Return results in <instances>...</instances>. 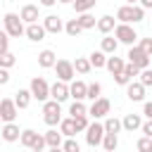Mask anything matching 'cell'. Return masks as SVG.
Listing matches in <instances>:
<instances>
[{
    "label": "cell",
    "instance_id": "cell-51",
    "mask_svg": "<svg viewBox=\"0 0 152 152\" xmlns=\"http://www.w3.org/2000/svg\"><path fill=\"white\" fill-rule=\"evenodd\" d=\"M59 2H64V5H69V2H71V5H74L76 0H59Z\"/></svg>",
    "mask_w": 152,
    "mask_h": 152
},
{
    "label": "cell",
    "instance_id": "cell-11",
    "mask_svg": "<svg viewBox=\"0 0 152 152\" xmlns=\"http://www.w3.org/2000/svg\"><path fill=\"white\" fill-rule=\"evenodd\" d=\"M17 112H19V107H17V102H14V100L5 97V100L0 102V119H2L5 124H14Z\"/></svg>",
    "mask_w": 152,
    "mask_h": 152
},
{
    "label": "cell",
    "instance_id": "cell-39",
    "mask_svg": "<svg viewBox=\"0 0 152 152\" xmlns=\"http://www.w3.org/2000/svg\"><path fill=\"white\" fill-rule=\"evenodd\" d=\"M62 150H64V152H81V145H78L74 138H66L64 145H62Z\"/></svg>",
    "mask_w": 152,
    "mask_h": 152
},
{
    "label": "cell",
    "instance_id": "cell-8",
    "mask_svg": "<svg viewBox=\"0 0 152 152\" xmlns=\"http://www.w3.org/2000/svg\"><path fill=\"white\" fill-rule=\"evenodd\" d=\"M126 57H128V62L135 64L140 71H142V69H150V55H145V52L140 50V45H133V48L128 50Z\"/></svg>",
    "mask_w": 152,
    "mask_h": 152
},
{
    "label": "cell",
    "instance_id": "cell-35",
    "mask_svg": "<svg viewBox=\"0 0 152 152\" xmlns=\"http://www.w3.org/2000/svg\"><path fill=\"white\" fill-rule=\"evenodd\" d=\"M100 93H102V86H100L97 81H95V83H88V100H93V102L100 100V97H102Z\"/></svg>",
    "mask_w": 152,
    "mask_h": 152
},
{
    "label": "cell",
    "instance_id": "cell-33",
    "mask_svg": "<svg viewBox=\"0 0 152 152\" xmlns=\"http://www.w3.org/2000/svg\"><path fill=\"white\" fill-rule=\"evenodd\" d=\"M74 69H76L78 74H90L93 64H90V59H86V57H76V62H74Z\"/></svg>",
    "mask_w": 152,
    "mask_h": 152
},
{
    "label": "cell",
    "instance_id": "cell-26",
    "mask_svg": "<svg viewBox=\"0 0 152 152\" xmlns=\"http://www.w3.org/2000/svg\"><path fill=\"white\" fill-rule=\"evenodd\" d=\"M116 48H119V40H116V38H112V36H104V38H102L100 50H102L104 55H114V52H116Z\"/></svg>",
    "mask_w": 152,
    "mask_h": 152
},
{
    "label": "cell",
    "instance_id": "cell-10",
    "mask_svg": "<svg viewBox=\"0 0 152 152\" xmlns=\"http://www.w3.org/2000/svg\"><path fill=\"white\" fill-rule=\"evenodd\" d=\"M109 109H112V102H109L107 97H100V100H95V102L88 107V116H93V119L97 121V119L107 116V114H109Z\"/></svg>",
    "mask_w": 152,
    "mask_h": 152
},
{
    "label": "cell",
    "instance_id": "cell-52",
    "mask_svg": "<svg viewBox=\"0 0 152 152\" xmlns=\"http://www.w3.org/2000/svg\"><path fill=\"white\" fill-rule=\"evenodd\" d=\"M135 2H140V0H126V5H135Z\"/></svg>",
    "mask_w": 152,
    "mask_h": 152
},
{
    "label": "cell",
    "instance_id": "cell-24",
    "mask_svg": "<svg viewBox=\"0 0 152 152\" xmlns=\"http://www.w3.org/2000/svg\"><path fill=\"white\" fill-rule=\"evenodd\" d=\"M59 131H62V135L64 138H74L78 131H76V121L69 116V119H62V124H59Z\"/></svg>",
    "mask_w": 152,
    "mask_h": 152
},
{
    "label": "cell",
    "instance_id": "cell-47",
    "mask_svg": "<svg viewBox=\"0 0 152 152\" xmlns=\"http://www.w3.org/2000/svg\"><path fill=\"white\" fill-rule=\"evenodd\" d=\"M7 81H10V71H7V69H0V83L5 86Z\"/></svg>",
    "mask_w": 152,
    "mask_h": 152
},
{
    "label": "cell",
    "instance_id": "cell-16",
    "mask_svg": "<svg viewBox=\"0 0 152 152\" xmlns=\"http://www.w3.org/2000/svg\"><path fill=\"white\" fill-rule=\"evenodd\" d=\"M19 17L26 21V26H28V24H38V5H31V2H28V5H24Z\"/></svg>",
    "mask_w": 152,
    "mask_h": 152
},
{
    "label": "cell",
    "instance_id": "cell-45",
    "mask_svg": "<svg viewBox=\"0 0 152 152\" xmlns=\"http://www.w3.org/2000/svg\"><path fill=\"white\" fill-rule=\"evenodd\" d=\"M140 131H142V133H145V135H147V138H152V121H150V119H147V121H145V124H142V128H140Z\"/></svg>",
    "mask_w": 152,
    "mask_h": 152
},
{
    "label": "cell",
    "instance_id": "cell-48",
    "mask_svg": "<svg viewBox=\"0 0 152 152\" xmlns=\"http://www.w3.org/2000/svg\"><path fill=\"white\" fill-rule=\"evenodd\" d=\"M140 7L142 10H152V0H140Z\"/></svg>",
    "mask_w": 152,
    "mask_h": 152
},
{
    "label": "cell",
    "instance_id": "cell-23",
    "mask_svg": "<svg viewBox=\"0 0 152 152\" xmlns=\"http://www.w3.org/2000/svg\"><path fill=\"white\" fill-rule=\"evenodd\" d=\"M31 97H33V93H31V90L19 88V90H17V95H14V102H17V107H19V109H26V107L31 104Z\"/></svg>",
    "mask_w": 152,
    "mask_h": 152
},
{
    "label": "cell",
    "instance_id": "cell-2",
    "mask_svg": "<svg viewBox=\"0 0 152 152\" xmlns=\"http://www.w3.org/2000/svg\"><path fill=\"white\" fill-rule=\"evenodd\" d=\"M2 24H5V31L10 33V38L26 36V26H24V19H21L19 14H14V12H5Z\"/></svg>",
    "mask_w": 152,
    "mask_h": 152
},
{
    "label": "cell",
    "instance_id": "cell-25",
    "mask_svg": "<svg viewBox=\"0 0 152 152\" xmlns=\"http://www.w3.org/2000/svg\"><path fill=\"white\" fill-rule=\"evenodd\" d=\"M62 131H55V128H50L48 133H45V142H48V147H62L64 142H62Z\"/></svg>",
    "mask_w": 152,
    "mask_h": 152
},
{
    "label": "cell",
    "instance_id": "cell-28",
    "mask_svg": "<svg viewBox=\"0 0 152 152\" xmlns=\"http://www.w3.org/2000/svg\"><path fill=\"white\" fill-rule=\"evenodd\" d=\"M69 114L76 119V116H88V107L83 104V100H74L71 107H69Z\"/></svg>",
    "mask_w": 152,
    "mask_h": 152
},
{
    "label": "cell",
    "instance_id": "cell-38",
    "mask_svg": "<svg viewBox=\"0 0 152 152\" xmlns=\"http://www.w3.org/2000/svg\"><path fill=\"white\" fill-rule=\"evenodd\" d=\"M71 119H74V116H71ZM74 121H76V131H78V133H86V131H88V126H90L88 116H76Z\"/></svg>",
    "mask_w": 152,
    "mask_h": 152
},
{
    "label": "cell",
    "instance_id": "cell-12",
    "mask_svg": "<svg viewBox=\"0 0 152 152\" xmlns=\"http://www.w3.org/2000/svg\"><path fill=\"white\" fill-rule=\"evenodd\" d=\"M50 97L55 100V102H64L66 97H71V90H69V83H64V81H55L52 83V88H50Z\"/></svg>",
    "mask_w": 152,
    "mask_h": 152
},
{
    "label": "cell",
    "instance_id": "cell-1",
    "mask_svg": "<svg viewBox=\"0 0 152 152\" xmlns=\"http://www.w3.org/2000/svg\"><path fill=\"white\" fill-rule=\"evenodd\" d=\"M116 19L119 24H138L145 19V10L140 5H121L116 10Z\"/></svg>",
    "mask_w": 152,
    "mask_h": 152
},
{
    "label": "cell",
    "instance_id": "cell-42",
    "mask_svg": "<svg viewBox=\"0 0 152 152\" xmlns=\"http://www.w3.org/2000/svg\"><path fill=\"white\" fill-rule=\"evenodd\" d=\"M7 45H10V33H7V31H2V33H0V55L10 52V50H7Z\"/></svg>",
    "mask_w": 152,
    "mask_h": 152
},
{
    "label": "cell",
    "instance_id": "cell-27",
    "mask_svg": "<svg viewBox=\"0 0 152 152\" xmlns=\"http://www.w3.org/2000/svg\"><path fill=\"white\" fill-rule=\"evenodd\" d=\"M88 59H90V64H93L95 69H102V66H107V59H109V57H107L102 50H95V52H93Z\"/></svg>",
    "mask_w": 152,
    "mask_h": 152
},
{
    "label": "cell",
    "instance_id": "cell-49",
    "mask_svg": "<svg viewBox=\"0 0 152 152\" xmlns=\"http://www.w3.org/2000/svg\"><path fill=\"white\" fill-rule=\"evenodd\" d=\"M55 2H59V0H40V5H43V7H52Z\"/></svg>",
    "mask_w": 152,
    "mask_h": 152
},
{
    "label": "cell",
    "instance_id": "cell-34",
    "mask_svg": "<svg viewBox=\"0 0 152 152\" xmlns=\"http://www.w3.org/2000/svg\"><path fill=\"white\" fill-rule=\"evenodd\" d=\"M116 145H119V140H116V133H107V135H104V140H102V147H104V152H114V150H116Z\"/></svg>",
    "mask_w": 152,
    "mask_h": 152
},
{
    "label": "cell",
    "instance_id": "cell-40",
    "mask_svg": "<svg viewBox=\"0 0 152 152\" xmlns=\"http://www.w3.org/2000/svg\"><path fill=\"white\" fill-rule=\"evenodd\" d=\"M138 81H140V83H142L145 88H150V86H152V69H142V71H140V78H138Z\"/></svg>",
    "mask_w": 152,
    "mask_h": 152
},
{
    "label": "cell",
    "instance_id": "cell-17",
    "mask_svg": "<svg viewBox=\"0 0 152 152\" xmlns=\"http://www.w3.org/2000/svg\"><path fill=\"white\" fill-rule=\"evenodd\" d=\"M45 33H48V31H45V26H43V24H28V26H26V38H28V40H33V43L43 40V38H45Z\"/></svg>",
    "mask_w": 152,
    "mask_h": 152
},
{
    "label": "cell",
    "instance_id": "cell-55",
    "mask_svg": "<svg viewBox=\"0 0 152 152\" xmlns=\"http://www.w3.org/2000/svg\"><path fill=\"white\" fill-rule=\"evenodd\" d=\"M93 152H95V150H93Z\"/></svg>",
    "mask_w": 152,
    "mask_h": 152
},
{
    "label": "cell",
    "instance_id": "cell-29",
    "mask_svg": "<svg viewBox=\"0 0 152 152\" xmlns=\"http://www.w3.org/2000/svg\"><path fill=\"white\" fill-rule=\"evenodd\" d=\"M76 19H78V24L83 26V31H86V28H95V26H97V19H95L90 12H86V14H78Z\"/></svg>",
    "mask_w": 152,
    "mask_h": 152
},
{
    "label": "cell",
    "instance_id": "cell-32",
    "mask_svg": "<svg viewBox=\"0 0 152 152\" xmlns=\"http://www.w3.org/2000/svg\"><path fill=\"white\" fill-rule=\"evenodd\" d=\"M95 2L97 0H76L74 2V10H76V14H86V12H90L95 7Z\"/></svg>",
    "mask_w": 152,
    "mask_h": 152
},
{
    "label": "cell",
    "instance_id": "cell-20",
    "mask_svg": "<svg viewBox=\"0 0 152 152\" xmlns=\"http://www.w3.org/2000/svg\"><path fill=\"white\" fill-rule=\"evenodd\" d=\"M69 90H71V97L74 100H86L88 97V86L83 81H71L69 83Z\"/></svg>",
    "mask_w": 152,
    "mask_h": 152
},
{
    "label": "cell",
    "instance_id": "cell-53",
    "mask_svg": "<svg viewBox=\"0 0 152 152\" xmlns=\"http://www.w3.org/2000/svg\"><path fill=\"white\" fill-rule=\"evenodd\" d=\"M31 152H43V150H31Z\"/></svg>",
    "mask_w": 152,
    "mask_h": 152
},
{
    "label": "cell",
    "instance_id": "cell-46",
    "mask_svg": "<svg viewBox=\"0 0 152 152\" xmlns=\"http://www.w3.org/2000/svg\"><path fill=\"white\" fill-rule=\"evenodd\" d=\"M142 114L152 121V102H145V107H142Z\"/></svg>",
    "mask_w": 152,
    "mask_h": 152
},
{
    "label": "cell",
    "instance_id": "cell-14",
    "mask_svg": "<svg viewBox=\"0 0 152 152\" xmlns=\"http://www.w3.org/2000/svg\"><path fill=\"white\" fill-rule=\"evenodd\" d=\"M43 26H45L48 33H59V31H64L62 17H57V14H48V17L43 19Z\"/></svg>",
    "mask_w": 152,
    "mask_h": 152
},
{
    "label": "cell",
    "instance_id": "cell-13",
    "mask_svg": "<svg viewBox=\"0 0 152 152\" xmlns=\"http://www.w3.org/2000/svg\"><path fill=\"white\" fill-rule=\"evenodd\" d=\"M126 95H128L131 102H142L145 100V86L140 81H133V83L126 86Z\"/></svg>",
    "mask_w": 152,
    "mask_h": 152
},
{
    "label": "cell",
    "instance_id": "cell-21",
    "mask_svg": "<svg viewBox=\"0 0 152 152\" xmlns=\"http://www.w3.org/2000/svg\"><path fill=\"white\" fill-rule=\"evenodd\" d=\"M126 64H128V62H124V59H121V57H116V55H112V57L107 59V69H109V74H112V76H116V74H124Z\"/></svg>",
    "mask_w": 152,
    "mask_h": 152
},
{
    "label": "cell",
    "instance_id": "cell-44",
    "mask_svg": "<svg viewBox=\"0 0 152 152\" xmlns=\"http://www.w3.org/2000/svg\"><path fill=\"white\" fill-rule=\"evenodd\" d=\"M114 81H116L119 86H128V83H133V81H131L126 74H116V76H114Z\"/></svg>",
    "mask_w": 152,
    "mask_h": 152
},
{
    "label": "cell",
    "instance_id": "cell-6",
    "mask_svg": "<svg viewBox=\"0 0 152 152\" xmlns=\"http://www.w3.org/2000/svg\"><path fill=\"white\" fill-rule=\"evenodd\" d=\"M24 147H28V150H43L48 142H45V135H40V133H36L33 128H26V131H21V140H19Z\"/></svg>",
    "mask_w": 152,
    "mask_h": 152
},
{
    "label": "cell",
    "instance_id": "cell-37",
    "mask_svg": "<svg viewBox=\"0 0 152 152\" xmlns=\"http://www.w3.org/2000/svg\"><path fill=\"white\" fill-rule=\"evenodd\" d=\"M138 152H152V138H147V135H142L140 140H138Z\"/></svg>",
    "mask_w": 152,
    "mask_h": 152
},
{
    "label": "cell",
    "instance_id": "cell-19",
    "mask_svg": "<svg viewBox=\"0 0 152 152\" xmlns=\"http://www.w3.org/2000/svg\"><path fill=\"white\" fill-rule=\"evenodd\" d=\"M0 133H2V140H7V142L21 140V131H19V126H17V124H5Z\"/></svg>",
    "mask_w": 152,
    "mask_h": 152
},
{
    "label": "cell",
    "instance_id": "cell-15",
    "mask_svg": "<svg viewBox=\"0 0 152 152\" xmlns=\"http://www.w3.org/2000/svg\"><path fill=\"white\" fill-rule=\"evenodd\" d=\"M114 28H116V19H114L112 14H104V17L97 19V31H100L102 36H109Z\"/></svg>",
    "mask_w": 152,
    "mask_h": 152
},
{
    "label": "cell",
    "instance_id": "cell-30",
    "mask_svg": "<svg viewBox=\"0 0 152 152\" xmlns=\"http://www.w3.org/2000/svg\"><path fill=\"white\" fill-rule=\"evenodd\" d=\"M64 31L71 36V38H76V36H81V31H83V26L78 24V19H69L66 24H64Z\"/></svg>",
    "mask_w": 152,
    "mask_h": 152
},
{
    "label": "cell",
    "instance_id": "cell-18",
    "mask_svg": "<svg viewBox=\"0 0 152 152\" xmlns=\"http://www.w3.org/2000/svg\"><path fill=\"white\" fill-rule=\"evenodd\" d=\"M57 62H59V59H57V55H55L52 50H43V52L38 55V66H40V69H52Z\"/></svg>",
    "mask_w": 152,
    "mask_h": 152
},
{
    "label": "cell",
    "instance_id": "cell-50",
    "mask_svg": "<svg viewBox=\"0 0 152 152\" xmlns=\"http://www.w3.org/2000/svg\"><path fill=\"white\" fill-rule=\"evenodd\" d=\"M50 152H64L62 147H50Z\"/></svg>",
    "mask_w": 152,
    "mask_h": 152
},
{
    "label": "cell",
    "instance_id": "cell-5",
    "mask_svg": "<svg viewBox=\"0 0 152 152\" xmlns=\"http://www.w3.org/2000/svg\"><path fill=\"white\" fill-rule=\"evenodd\" d=\"M104 135H107V131H104V124H100V121H93V124L88 126V131H86V142H88V145L95 150L97 145H102Z\"/></svg>",
    "mask_w": 152,
    "mask_h": 152
},
{
    "label": "cell",
    "instance_id": "cell-7",
    "mask_svg": "<svg viewBox=\"0 0 152 152\" xmlns=\"http://www.w3.org/2000/svg\"><path fill=\"white\" fill-rule=\"evenodd\" d=\"M50 88H52V86H48V81H45L43 76L31 78V86H28V90L33 93V97H36L38 102H48V97H50Z\"/></svg>",
    "mask_w": 152,
    "mask_h": 152
},
{
    "label": "cell",
    "instance_id": "cell-9",
    "mask_svg": "<svg viewBox=\"0 0 152 152\" xmlns=\"http://www.w3.org/2000/svg\"><path fill=\"white\" fill-rule=\"evenodd\" d=\"M55 71H57V78L64 81V83H71V81H74V74H76L74 62H69V59H59V62L55 64Z\"/></svg>",
    "mask_w": 152,
    "mask_h": 152
},
{
    "label": "cell",
    "instance_id": "cell-54",
    "mask_svg": "<svg viewBox=\"0 0 152 152\" xmlns=\"http://www.w3.org/2000/svg\"><path fill=\"white\" fill-rule=\"evenodd\" d=\"M7 2H12V0H7Z\"/></svg>",
    "mask_w": 152,
    "mask_h": 152
},
{
    "label": "cell",
    "instance_id": "cell-22",
    "mask_svg": "<svg viewBox=\"0 0 152 152\" xmlns=\"http://www.w3.org/2000/svg\"><path fill=\"white\" fill-rule=\"evenodd\" d=\"M121 121H124V128L131 131V133L138 131V128H142V119H140V114H126Z\"/></svg>",
    "mask_w": 152,
    "mask_h": 152
},
{
    "label": "cell",
    "instance_id": "cell-43",
    "mask_svg": "<svg viewBox=\"0 0 152 152\" xmlns=\"http://www.w3.org/2000/svg\"><path fill=\"white\" fill-rule=\"evenodd\" d=\"M124 74H126V76H128V78L133 81L135 76H140V69H138L135 64H131V62H128V64H126V69H124Z\"/></svg>",
    "mask_w": 152,
    "mask_h": 152
},
{
    "label": "cell",
    "instance_id": "cell-31",
    "mask_svg": "<svg viewBox=\"0 0 152 152\" xmlns=\"http://www.w3.org/2000/svg\"><path fill=\"white\" fill-rule=\"evenodd\" d=\"M124 128V121H119L116 116H107V121H104V131L107 133H119Z\"/></svg>",
    "mask_w": 152,
    "mask_h": 152
},
{
    "label": "cell",
    "instance_id": "cell-3",
    "mask_svg": "<svg viewBox=\"0 0 152 152\" xmlns=\"http://www.w3.org/2000/svg\"><path fill=\"white\" fill-rule=\"evenodd\" d=\"M43 121H45L48 126L62 124V107H59V102H55V100L43 102Z\"/></svg>",
    "mask_w": 152,
    "mask_h": 152
},
{
    "label": "cell",
    "instance_id": "cell-41",
    "mask_svg": "<svg viewBox=\"0 0 152 152\" xmlns=\"http://www.w3.org/2000/svg\"><path fill=\"white\" fill-rule=\"evenodd\" d=\"M138 45H140V50H142L145 55H150V57H152V38H140V40H138Z\"/></svg>",
    "mask_w": 152,
    "mask_h": 152
},
{
    "label": "cell",
    "instance_id": "cell-4",
    "mask_svg": "<svg viewBox=\"0 0 152 152\" xmlns=\"http://www.w3.org/2000/svg\"><path fill=\"white\" fill-rule=\"evenodd\" d=\"M114 38L119 40V43H124V45H135V40H140L138 38V33H135V28L131 26V24H116V28H114Z\"/></svg>",
    "mask_w": 152,
    "mask_h": 152
},
{
    "label": "cell",
    "instance_id": "cell-36",
    "mask_svg": "<svg viewBox=\"0 0 152 152\" xmlns=\"http://www.w3.org/2000/svg\"><path fill=\"white\" fill-rule=\"evenodd\" d=\"M14 62H17V57H14L12 52H5V55H0V66H2V69H10V66H14Z\"/></svg>",
    "mask_w": 152,
    "mask_h": 152
}]
</instances>
